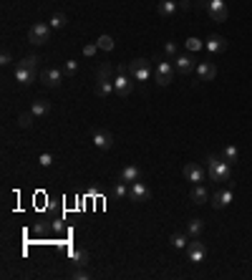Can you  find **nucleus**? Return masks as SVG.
I'll return each mask as SVG.
<instances>
[{"label":"nucleus","mask_w":252,"mask_h":280,"mask_svg":"<svg viewBox=\"0 0 252 280\" xmlns=\"http://www.w3.org/2000/svg\"><path fill=\"white\" fill-rule=\"evenodd\" d=\"M63 76H66V73H63L61 69H46L43 73H40V81H43L48 89H58L61 81H63Z\"/></svg>","instance_id":"9b49d317"},{"label":"nucleus","mask_w":252,"mask_h":280,"mask_svg":"<svg viewBox=\"0 0 252 280\" xmlns=\"http://www.w3.org/2000/svg\"><path fill=\"white\" fill-rule=\"evenodd\" d=\"M51 26L48 23H35V26H31V31H28V43H33V46H46V43L51 40Z\"/></svg>","instance_id":"7ed1b4c3"},{"label":"nucleus","mask_w":252,"mask_h":280,"mask_svg":"<svg viewBox=\"0 0 252 280\" xmlns=\"http://www.w3.org/2000/svg\"><path fill=\"white\" fill-rule=\"evenodd\" d=\"M197 76H199V81H212L217 76V66L212 61H202V63H197Z\"/></svg>","instance_id":"ddd939ff"},{"label":"nucleus","mask_w":252,"mask_h":280,"mask_svg":"<svg viewBox=\"0 0 252 280\" xmlns=\"http://www.w3.org/2000/svg\"><path fill=\"white\" fill-rule=\"evenodd\" d=\"M109 94H114V78H101V81H96V96L106 99Z\"/></svg>","instance_id":"aec40b11"},{"label":"nucleus","mask_w":252,"mask_h":280,"mask_svg":"<svg viewBox=\"0 0 252 280\" xmlns=\"http://www.w3.org/2000/svg\"><path fill=\"white\" fill-rule=\"evenodd\" d=\"M31 114H33L35 119L48 116V114H51V101H48V99H35L33 106H31Z\"/></svg>","instance_id":"f3484780"},{"label":"nucleus","mask_w":252,"mask_h":280,"mask_svg":"<svg viewBox=\"0 0 252 280\" xmlns=\"http://www.w3.org/2000/svg\"><path fill=\"white\" fill-rule=\"evenodd\" d=\"M202 48H204V40H199V38H189L187 40V51L194 53V51H202Z\"/></svg>","instance_id":"2f4dec72"},{"label":"nucleus","mask_w":252,"mask_h":280,"mask_svg":"<svg viewBox=\"0 0 252 280\" xmlns=\"http://www.w3.org/2000/svg\"><path fill=\"white\" fill-rule=\"evenodd\" d=\"M235 200V192L232 189H217L215 195H212V207L215 210H224V207H229V202Z\"/></svg>","instance_id":"9d476101"},{"label":"nucleus","mask_w":252,"mask_h":280,"mask_svg":"<svg viewBox=\"0 0 252 280\" xmlns=\"http://www.w3.org/2000/svg\"><path fill=\"white\" fill-rule=\"evenodd\" d=\"M164 56H166V58H177V56H179L174 40H166V43H164Z\"/></svg>","instance_id":"7c9ffc66"},{"label":"nucleus","mask_w":252,"mask_h":280,"mask_svg":"<svg viewBox=\"0 0 252 280\" xmlns=\"http://www.w3.org/2000/svg\"><path fill=\"white\" fill-rule=\"evenodd\" d=\"M207 175L212 182H229L232 179V162L217 159L215 154L207 157Z\"/></svg>","instance_id":"f257e3e1"},{"label":"nucleus","mask_w":252,"mask_h":280,"mask_svg":"<svg viewBox=\"0 0 252 280\" xmlns=\"http://www.w3.org/2000/svg\"><path fill=\"white\" fill-rule=\"evenodd\" d=\"M184 177H187L189 182H194V184H202V182H204V169L192 162V164L184 167Z\"/></svg>","instance_id":"dca6fc26"},{"label":"nucleus","mask_w":252,"mask_h":280,"mask_svg":"<svg viewBox=\"0 0 252 280\" xmlns=\"http://www.w3.org/2000/svg\"><path fill=\"white\" fill-rule=\"evenodd\" d=\"M202 230H204V222L202 220H189L187 222V235H192V238H199Z\"/></svg>","instance_id":"393cba45"},{"label":"nucleus","mask_w":252,"mask_h":280,"mask_svg":"<svg viewBox=\"0 0 252 280\" xmlns=\"http://www.w3.org/2000/svg\"><path fill=\"white\" fill-rule=\"evenodd\" d=\"M101 78H114V69L109 66V63H103V66L96 71V81H101Z\"/></svg>","instance_id":"c756f323"},{"label":"nucleus","mask_w":252,"mask_h":280,"mask_svg":"<svg viewBox=\"0 0 252 280\" xmlns=\"http://www.w3.org/2000/svg\"><path fill=\"white\" fill-rule=\"evenodd\" d=\"M71 260H73L76 268H86L89 260H91V255H89V250H73L71 252Z\"/></svg>","instance_id":"412c9836"},{"label":"nucleus","mask_w":252,"mask_h":280,"mask_svg":"<svg viewBox=\"0 0 252 280\" xmlns=\"http://www.w3.org/2000/svg\"><path fill=\"white\" fill-rule=\"evenodd\" d=\"M169 243H172L177 250H182V247H187V245H189V240H187V235H184V232H174L172 238H169Z\"/></svg>","instance_id":"a878e982"},{"label":"nucleus","mask_w":252,"mask_h":280,"mask_svg":"<svg viewBox=\"0 0 252 280\" xmlns=\"http://www.w3.org/2000/svg\"><path fill=\"white\" fill-rule=\"evenodd\" d=\"M0 63H3V66H10V63H13V53H10L8 48L0 53Z\"/></svg>","instance_id":"c9c22d12"},{"label":"nucleus","mask_w":252,"mask_h":280,"mask_svg":"<svg viewBox=\"0 0 252 280\" xmlns=\"http://www.w3.org/2000/svg\"><path fill=\"white\" fill-rule=\"evenodd\" d=\"M114 197H116V200L129 197V187H126V182H121V179H119V182L114 184Z\"/></svg>","instance_id":"cd10ccee"},{"label":"nucleus","mask_w":252,"mask_h":280,"mask_svg":"<svg viewBox=\"0 0 252 280\" xmlns=\"http://www.w3.org/2000/svg\"><path fill=\"white\" fill-rule=\"evenodd\" d=\"M119 179L126 182V184H134V182L141 179V169H139L136 164H126V167L121 169V177H119Z\"/></svg>","instance_id":"2eb2a0df"},{"label":"nucleus","mask_w":252,"mask_h":280,"mask_svg":"<svg viewBox=\"0 0 252 280\" xmlns=\"http://www.w3.org/2000/svg\"><path fill=\"white\" fill-rule=\"evenodd\" d=\"M204 252H207V247H204V243H199L197 238L187 245V260L189 263H194V265H199L202 260H204Z\"/></svg>","instance_id":"6e6552de"},{"label":"nucleus","mask_w":252,"mask_h":280,"mask_svg":"<svg viewBox=\"0 0 252 280\" xmlns=\"http://www.w3.org/2000/svg\"><path fill=\"white\" fill-rule=\"evenodd\" d=\"M174 61H177V63H174L177 71H179V73H184V76H187V73H192V71L197 69V61H194L192 56H189V53H182V56H177Z\"/></svg>","instance_id":"f8f14e48"},{"label":"nucleus","mask_w":252,"mask_h":280,"mask_svg":"<svg viewBox=\"0 0 252 280\" xmlns=\"http://www.w3.org/2000/svg\"><path fill=\"white\" fill-rule=\"evenodd\" d=\"M33 119H35L33 114H20V116H18V126H20V129H28V126L33 124Z\"/></svg>","instance_id":"473e14b6"},{"label":"nucleus","mask_w":252,"mask_h":280,"mask_svg":"<svg viewBox=\"0 0 252 280\" xmlns=\"http://www.w3.org/2000/svg\"><path fill=\"white\" fill-rule=\"evenodd\" d=\"M204 10H207V15L212 18V20H217V23L227 20V15H229V10H227V5H224V0H209Z\"/></svg>","instance_id":"423d86ee"},{"label":"nucleus","mask_w":252,"mask_h":280,"mask_svg":"<svg viewBox=\"0 0 252 280\" xmlns=\"http://www.w3.org/2000/svg\"><path fill=\"white\" fill-rule=\"evenodd\" d=\"M157 13L161 18H174L177 15V0H161V3L157 5Z\"/></svg>","instance_id":"6ab92c4d"},{"label":"nucleus","mask_w":252,"mask_h":280,"mask_svg":"<svg viewBox=\"0 0 252 280\" xmlns=\"http://www.w3.org/2000/svg\"><path fill=\"white\" fill-rule=\"evenodd\" d=\"M15 81L20 83V86H31L33 81H35V71H31V69H26V66H15Z\"/></svg>","instance_id":"a211bd4d"},{"label":"nucleus","mask_w":252,"mask_h":280,"mask_svg":"<svg viewBox=\"0 0 252 280\" xmlns=\"http://www.w3.org/2000/svg\"><path fill=\"white\" fill-rule=\"evenodd\" d=\"M126 71H129V76L134 81H139V83H146V81L154 76V69H152V61L149 58H134V61H129Z\"/></svg>","instance_id":"f03ea898"},{"label":"nucleus","mask_w":252,"mask_h":280,"mask_svg":"<svg viewBox=\"0 0 252 280\" xmlns=\"http://www.w3.org/2000/svg\"><path fill=\"white\" fill-rule=\"evenodd\" d=\"M131 86H134V78L129 76V71H126V69H119V73L114 76V91L126 99V96L131 94Z\"/></svg>","instance_id":"39448f33"},{"label":"nucleus","mask_w":252,"mask_h":280,"mask_svg":"<svg viewBox=\"0 0 252 280\" xmlns=\"http://www.w3.org/2000/svg\"><path fill=\"white\" fill-rule=\"evenodd\" d=\"M38 164H40V167H51V164H53V154H51V152H43V154L38 157Z\"/></svg>","instance_id":"f704fd0d"},{"label":"nucleus","mask_w":252,"mask_h":280,"mask_svg":"<svg viewBox=\"0 0 252 280\" xmlns=\"http://www.w3.org/2000/svg\"><path fill=\"white\" fill-rule=\"evenodd\" d=\"M114 134L111 132H106V129H94V144H96V149H101V152H109V149L114 146Z\"/></svg>","instance_id":"0eeeda50"},{"label":"nucleus","mask_w":252,"mask_h":280,"mask_svg":"<svg viewBox=\"0 0 252 280\" xmlns=\"http://www.w3.org/2000/svg\"><path fill=\"white\" fill-rule=\"evenodd\" d=\"M237 157H240V152H237V146H224V152H222V159H227V162H237Z\"/></svg>","instance_id":"c85d7f7f"},{"label":"nucleus","mask_w":252,"mask_h":280,"mask_svg":"<svg viewBox=\"0 0 252 280\" xmlns=\"http://www.w3.org/2000/svg\"><path fill=\"white\" fill-rule=\"evenodd\" d=\"M189 197H192V202H194V205H204V202L209 200L207 189H204L202 184H194V187H192V192H189Z\"/></svg>","instance_id":"4be33fe9"},{"label":"nucleus","mask_w":252,"mask_h":280,"mask_svg":"<svg viewBox=\"0 0 252 280\" xmlns=\"http://www.w3.org/2000/svg\"><path fill=\"white\" fill-rule=\"evenodd\" d=\"M174 71H177V66H174L172 61H159V63H157V69H154V78H157V83H159V86H169L172 78H174Z\"/></svg>","instance_id":"20e7f679"},{"label":"nucleus","mask_w":252,"mask_h":280,"mask_svg":"<svg viewBox=\"0 0 252 280\" xmlns=\"http://www.w3.org/2000/svg\"><path fill=\"white\" fill-rule=\"evenodd\" d=\"M96 51H101V48H98V43H89V46L83 48V56H96Z\"/></svg>","instance_id":"e433bc0d"},{"label":"nucleus","mask_w":252,"mask_h":280,"mask_svg":"<svg viewBox=\"0 0 252 280\" xmlns=\"http://www.w3.org/2000/svg\"><path fill=\"white\" fill-rule=\"evenodd\" d=\"M76 71H78L76 61H66V63H63V73H66V76H76Z\"/></svg>","instance_id":"72a5a7b5"},{"label":"nucleus","mask_w":252,"mask_h":280,"mask_svg":"<svg viewBox=\"0 0 252 280\" xmlns=\"http://www.w3.org/2000/svg\"><path fill=\"white\" fill-rule=\"evenodd\" d=\"M149 197H152V189L146 187L141 179L134 182V184H129V200H131V202H146Z\"/></svg>","instance_id":"1a4fd4ad"},{"label":"nucleus","mask_w":252,"mask_h":280,"mask_svg":"<svg viewBox=\"0 0 252 280\" xmlns=\"http://www.w3.org/2000/svg\"><path fill=\"white\" fill-rule=\"evenodd\" d=\"M204 48H207L209 53H222V51H227V40L215 33V35H209V38L204 40Z\"/></svg>","instance_id":"4468645a"},{"label":"nucleus","mask_w":252,"mask_h":280,"mask_svg":"<svg viewBox=\"0 0 252 280\" xmlns=\"http://www.w3.org/2000/svg\"><path fill=\"white\" fill-rule=\"evenodd\" d=\"M71 278H76V280H86V278H89V273L83 270V268H76V270L71 273Z\"/></svg>","instance_id":"4c0bfd02"},{"label":"nucleus","mask_w":252,"mask_h":280,"mask_svg":"<svg viewBox=\"0 0 252 280\" xmlns=\"http://www.w3.org/2000/svg\"><path fill=\"white\" fill-rule=\"evenodd\" d=\"M48 26H51L53 31L66 28V26H68V15H66V13H53V15H51V20H48Z\"/></svg>","instance_id":"5701e85b"},{"label":"nucleus","mask_w":252,"mask_h":280,"mask_svg":"<svg viewBox=\"0 0 252 280\" xmlns=\"http://www.w3.org/2000/svg\"><path fill=\"white\" fill-rule=\"evenodd\" d=\"M96 43H98V48H101V51H106V53H109V51H114V38H111L109 33H103Z\"/></svg>","instance_id":"bb28decb"},{"label":"nucleus","mask_w":252,"mask_h":280,"mask_svg":"<svg viewBox=\"0 0 252 280\" xmlns=\"http://www.w3.org/2000/svg\"><path fill=\"white\" fill-rule=\"evenodd\" d=\"M20 66H26V69H31V71H38V66H40V56H38V53L26 56L23 61H20Z\"/></svg>","instance_id":"b1692460"}]
</instances>
